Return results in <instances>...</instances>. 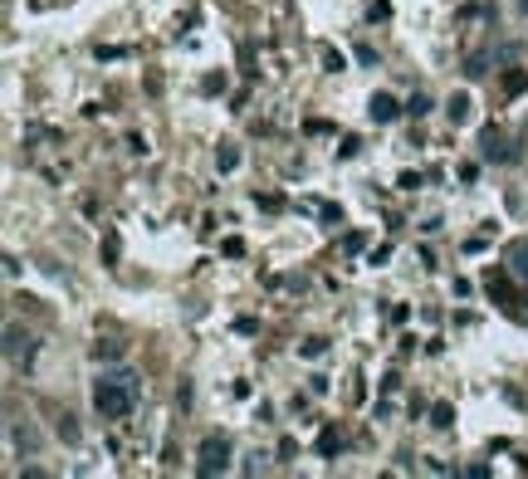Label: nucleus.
<instances>
[{"mask_svg": "<svg viewBox=\"0 0 528 479\" xmlns=\"http://www.w3.org/2000/svg\"><path fill=\"white\" fill-rule=\"evenodd\" d=\"M94 406H98V416H108V421L132 416V406H138V377L132 372L103 377V382L94 386Z\"/></svg>", "mask_w": 528, "mask_h": 479, "instance_id": "1", "label": "nucleus"}, {"mask_svg": "<svg viewBox=\"0 0 528 479\" xmlns=\"http://www.w3.org/2000/svg\"><path fill=\"white\" fill-rule=\"evenodd\" d=\"M407 113H411V118H425V113H431V98H425V93H416L411 103H407Z\"/></svg>", "mask_w": 528, "mask_h": 479, "instance_id": "11", "label": "nucleus"}, {"mask_svg": "<svg viewBox=\"0 0 528 479\" xmlns=\"http://www.w3.org/2000/svg\"><path fill=\"white\" fill-rule=\"evenodd\" d=\"M5 358L15 367H30V358H35V338H30L20 323H10V328H5Z\"/></svg>", "mask_w": 528, "mask_h": 479, "instance_id": "3", "label": "nucleus"}, {"mask_svg": "<svg viewBox=\"0 0 528 479\" xmlns=\"http://www.w3.org/2000/svg\"><path fill=\"white\" fill-rule=\"evenodd\" d=\"M216 166H220V172H235V166H240V152H235V147H220V152H216Z\"/></svg>", "mask_w": 528, "mask_h": 479, "instance_id": "10", "label": "nucleus"}, {"mask_svg": "<svg viewBox=\"0 0 528 479\" xmlns=\"http://www.w3.org/2000/svg\"><path fill=\"white\" fill-rule=\"evenodd\" d=\"M445 113H451V122H470V98H465V93H455L451 103H445Z\"/></svg>", "mask_w": 528, "mask_h": 479, "instance_id": "8", "label": "nucleus"}, {"mask_svg": "<svg viewBox=\"0 0 528 479\" xmlns=\"http://www.w3.org/2000/svg\"><path fill=\"white\" fill-rule=\"evenodd\" d=\"M367 113H372V122H397V118H401V103H397L391 93H372Z\"/></svg>", "mask_w": 528, "mask_h": 479, "instance_id": "4", "label": "nucleus"}, {"mask_svg": "<svg viewBox=\"0 0 528 479\" xmlns=\"http://www.w3.org/2000/svg\"><path fill=\"white\" fill-rule=\"evenodd\" d=\"M94 358H98V362H118V358H122V342H98Z\"/></svg>", "mask_w": 528, "mask_h": 479, "instance_id": "9", "label": "nucleus"}, {"mask_svg": "<svg viewBox=\"0 0 528 479\" xmlns=\"http://www.w3.org/2000/svg\"><path fill=\"white\" fill-rule=\"evenodd\" d=\"M230 470V440L226 436H206L196 450V475L210 479V475H226Z\"/></svg>", "mask_w": 528, "mask_h": 479, "instance_id": "2", "label": "nucleus"}, {"mask_svg": "<svg viewBox=\"0 0 528 479\" xmlns=\"http://www.w3.org/2000/svg\"><path fill=\"white\" fill-rule=\"evenodd\" d=\"M514 64H528V44H499V49H494V69H514Z\"/></svg>", "mask_w": 528, "mask_h": 479, "instance_id": "5", "label": "nucleus"}, {"mask_svg": "<svg viewBox=\"0 0 528 479\" xmlns=\"http://www.w3.org/2000/svg\"><path fill=\"white\" fill-rule=\"evenodd\" d=\"M431 426H435V430H451V406H435V411H431Z\"/></svg>", "mask_w": 528, "mask_h": 479, "instance_id": "12", "label": "nucleus"}, {"mask_svg": "<svg viewBox=\"0 0 528 479\" xmlns=\"http://www.w3.org/2000/svg\"><path fill=\"white\" fill-rule=\"evenodd\" d=\"M10 440H15L20 450H30V455L40 450V436H35V430H30V426H15V430H10Z\"/></svg>", "mask_w": 528, "mask_h": 479, "instance_id": "6", "label": "nucleus"}, {"mask_svg": "<svg viewBox=\"0 0 528 479\" xmlns=\"http://www.w3.org/2000/svg\"><path fill=\"white\" fill-rule=\"evenodd\" d=\"M519 15H524V20H528V0H519Z\"/></svg>", "mask_w": 528, "mask_h": 479, "instance_id": "14", "label": "nucleus"}, {"mask_svg": "<svg viewBox=\"0 0 528 479\" xmlns=\"http://www.w3.org/2000/svg\"><path fill=\"white\" fill-rule=\"evenodd\" d=\"M509 270L519 274V279H528V244H514L509 250Z\"/></svg>", "mask_w": 528, "mask_h": 479, "instance_id": "7", "label": "nucleus"}, {"mask_svg": "<svg viewBox=\"0 0 528 479\" xmlns=\"http://www.w3.org/2000/svg\"><path fill=\"white\" fill-rule=\"evenodd\" d=\"M59 436H64V440H69V445L78 440V426H74V416H64V421H59Z\"/></svg>", "mask_w": 528, "mask_h": 479, "instance_id": "13", "label": "nucleus"}]
</instances>
